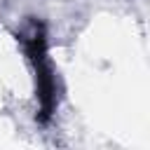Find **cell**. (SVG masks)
Returning <instances> with one entry per match:
<instances>
[{"instance_id": "1", "label": "cell", "mask_w": 150, "mask_h": 150, "mask_svg": "<svg viewBox=\"0 0 150 150\" xmlns=\"http://www.w3.org/2000/svg\"><path fill=\"white\" fill-rule=\"evenodd\" d=\"M21 52L26 54V61L33 70V84H35V101L38 124H49L59 108V87H56V70L49 56V40H47V26L45 21L28 16V21L14 33Z\"/></svg>"}]
</instances>
